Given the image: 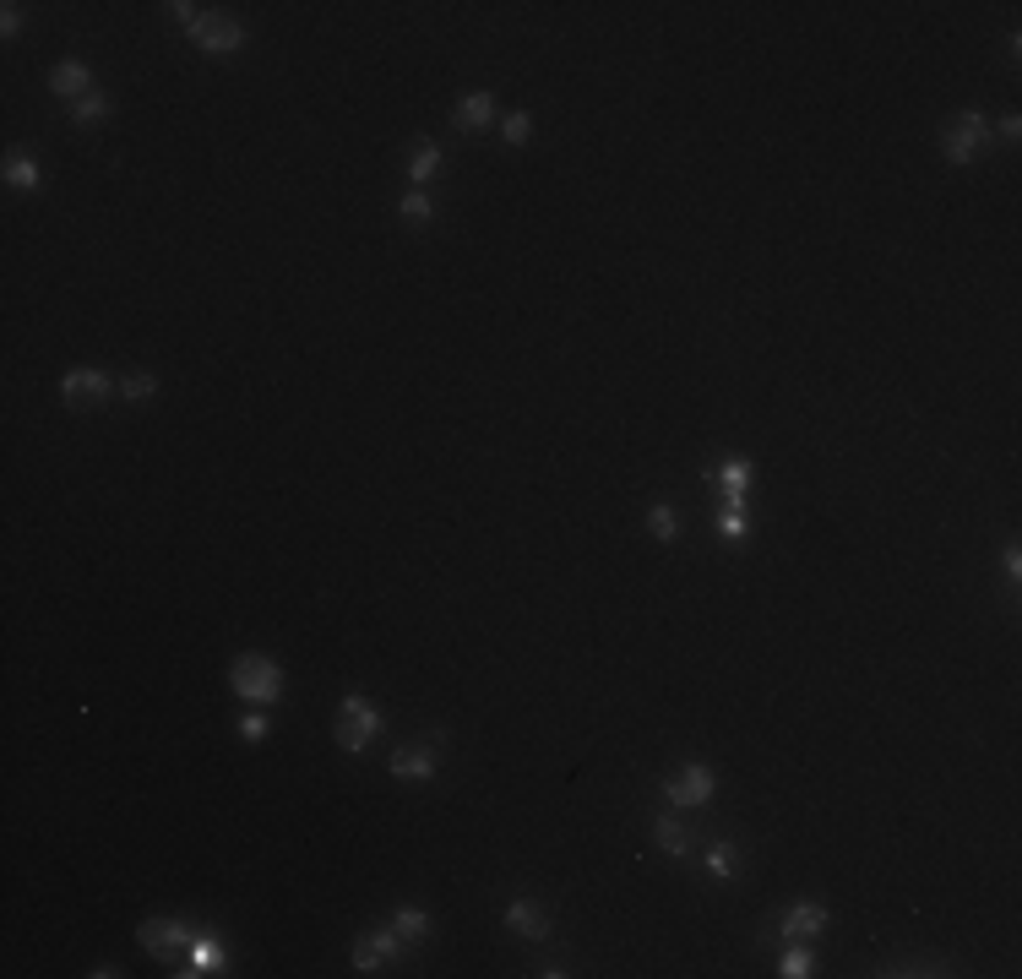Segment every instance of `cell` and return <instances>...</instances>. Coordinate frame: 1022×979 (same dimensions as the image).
Wrapping results in <instances>:
<instances>
[{
  "instance_id": "29",
  "label": "cell",
  "mask_w": 1022,
  "mask_h": 979,
  "mask_svg": "<svg viewBox=\"0 0 1022 979\" xmlns=\"http://www.w3.org/2000/svg\"><path fill=\"white\" fill-rule=\"evenodd\" d=\"M240 735L251 740V746H256V740H267V713H245L240 718Z\"/></svg>"
},
{
  "instance_id": "10",
  "label": "cell",
  "mask_w": 1022,
  "mask_h": 979,
  "mask_svg": "<svg viewBox=\"0 0 1022 979\" xmlns=\"http://www.w3.org/2000/svg\"><path fill=\"white\" fill-rule=\"evenodd\" d=\"M218 974H229V952H223V941L207 931V936L191 941V963L180 969V979H218Z\"/></svg>"
},
{
  "instance_id": "20",
  "label": "cell",
  "mask_w": 1022,
  "mask_h": 979,
  "mask_svg": "<svg viewBox=\"0 0 1022 979\" xmlns=\"http://www.w3.org/2000/svg\"><path fill=\"white\" fill-rule=\"evenodd\" d=\"M707 871H713V882H729V876L740 871V849H734L729 838H718V844L707 849Z\"/></svg>"
},
{
  "instance_id": "6",
  "label": "cell",
  "mask_w": 1022,
  "mask_h": 979,
  "mask_svg": "<svg viewBox=\"0 0 1022 979\" xmlns=\"http://www.w3.org/2000/svg\"><path fill=\"white\" fill-rule=\"evenodd\" d=\"M713 789H718L713 767H707V762H685L680 773L664 784V800L685 811V805H707V800H713Z\"/></svg>"
},
{
  "instance_id": "32",
  "label": "cell",
  "mask_w": 1022,
  "mask_h": 979,
  "mask_svg": "<svg viewBox=\"0 0 1022 979\" xmlns=\"http://www.w3.org/2000/svg\"><path fill=\"white\" fill-rule=\"evenodd\" d=\"M1001 136H1006V142H1017V136H1022V120L1006 115V120H1001Z\"/></svg>"
},
{
  "instance_id": "24",
  "label": "cell",
  "mask_w": 1022,
  "mask_h": 979,
  "mask_svg": "<svg viewBox=\"0 0 1022 979\" xmlns=\"http://www.w3.org/2000/svg\"><path fill=\"white\" fill-rule=\"evenodd\" d=\"M66 115L77 120V126H93V120H104V115H109V98H104V93L93 88V93H87V98H77V104H71Z\"/></svg>"
},
{
  "instance_id": "27",
  "label": "cell",
  "mask_w": 1022,
  "mask_h": 979,
  "mask_svg": "<svg viewBox=\"0 0 1022 979\" xmlns=\"http://www.w3.org/2000/svg\"><path fill=\"white\" fill-rule=\"evenodd\" d=\"M745 534H751V528H745V517L724 506V517H718V539H724V544H745Z\"/></svg>"
},
{
  "instance_id": "1",
  "label": "cell",
  "mask_w": 1022,
  "mask_h": 979,
  "mask_svg": "<svg viewBox=\"0 0 1022 979\" xmlns=\"http://www.w3.org/2000/svg\"><path fill=\"white\" fill-rule=\"evenodd\" d=\"M229 686L240 702H251V708H267V702L283 697V664L267 659V653H240V659L229 664Z\"/></svg>"
},
{
  "instance_id": "19",
  "label": "cell",
  "mask_w": 1022,
  "mask_h": 979,
  "mask_svg": "<svg viewBox=\"0 0 1022 979\" xmlns=\"http://www.w3.org/2000/svg\"><path fill=\"white\" fill-rule=\"evenodd\" d=\"M392 931L403 936V941H430L435 925H430L425 909H397V914H392Z\"/></svg>"
},
{
  "instance_id": "22",
  "label": "cell",
  "mask_w": 1022,
  "mask_h": 979,
  "mask_svg": "<svg viewBox=\"0 0 1022 979\" xmlns=\"http://www.w3.org/2000/svg\"><path fill=\"white\" fill-rule=\"evenodd\" d=\"M778 974L783 979H810V974H816V952H810V947H789L778 958Z\"/></svg>"
},
{
  "instance_id": "14",
  "label": "cell",
  "mask_w": 1022,
  "mask_h": 979,
  "mask_svg": "<svg viewBox=\"0 0 1022 979\" xmlns=\"http://www.w3.org/2000/svg\"><path fill=\"white\" fill-rule=\"evenodd\" d=\"M452 120H457V131H484V126L495 120V93H484V88H479V93H463V98H457V115H452Z\"/></svg>"
},
{
  "instance_id": "8",
  "label": "cell",
  "mask_w": 1022,
  "mask_h": 979,
  "mask_svg": "<svg viewBox=\"0 0 1022 979\" xmlns=\"http://www.w3.org/2000/svg\"><path fill=\"white\" fill-rule=\"evenodd\" d=\"M202 936L191 920H147V925H136V941H142L153 958H164V952H180V947H191V941Z\"/></svg>"
},
{
  "instance_id": "3",
  "label": "cell",
  "mask_w": 1022,
  "mask_h": 979,
  "mask_svg": "<svg viewBox=\"0 0 1022 979\" xmlns=\"http://www.w3.org/2000/svg\"><path fill=\"white\" fill-rule=\"evenodd\" d=\"M984 147H990V115H979V109H963L952 126H941L946 164H974Z\"/></svg>"
},
{
  "instance_id": "28",
  "label": "cell",
  "mask_w": 1022,
  "mask_h": 979,
  "mask_svg": "<svg viewBox=\"0 0 1022 979\" xmlns=\"http://www.w3.org/2000/svg\"><path fill=\"white\" fill-rule=\"evenodd\" d=\"M0 33H6V39H17V33H22V6H17V0L0 6Z\"/></svg>"
},
{
  "instance_id": "17",
  "label": "cell",
  "mask_w": 1022,
  "mask_h": 979,
  "mask_svg": "<svg viewBox=\"0 0 1022 979\" xmlns=\"http://www.w3.org/2000/svg\"><path fill=\"white\" fill-rule=\"evenodd\" d=\"M435 175H441V147H435V142H419L414 158H408V180H414V191H425Z\"/></svg>"
},
{
  "instance_id": "16",
  "label": "cell",
  "mask_w": 1022,
  "mask_h": 979,
  "mask_svg": "<svg viewBox=\"0 0 1022 979\" xmlns=\"http://www.w3.org/2000/svg\"><path fill=\"white\" fill-rule=\"evenodd\" d=\"M430 773H435V751L430 746L392 751V778H430Z\"/></svg>"
},
{
  "instance_id": "12",
  "label": "cell",
  "mask_w": 1022,
  "mask_h": 979,
  "mask_svg": "<svg viewBox=\"0 0 1022 979\" xmlns=\"http://www.w3.org/2000/svg\"><path fill=\"white\" fill-rule=\"evenodd\" d=\"M49 88H55L60 98H71V104H77V98L93 93V71H87L82 60H60V66L49 71Z\"/></svg>"
},
{
  "instance_id": "21",
  "label": "cell",
  "mask_w": 1022,
  "mask_h": 979,
  "mask_svg": "<svg viewBox=\"0 0 1022 979\" xmlns=\"http://www.w3.org/2000/svg\"><path fill=\"white\" fill-rule=\"evenodd\" d=\"M153 392H158L153 370H131V376H120V403H147Z\"/></svg>"
},
{
  "instance_id": "4",
  "label": "cell",
  "mask_w": 1022,
  "mask_h": 979,
  "mask_svg": "<svg viewBox=\"0 0 1022 979\" xmlns=\"http://www.w3.org/2000/svg\"><path fill=\"white\" fill-rule=\"evenodd\" d=\"M115 392H120V381L109 376V370H98V365H82V370H66V376H60V398H66L71 408L109 403Z\"/></svg>"
},
{
  "instance_id": "31",
  "label": "cell",
  "mask_w": 1022,
  "mask_h": 979,
  "mask_svg": "<svg viewBox=\"0 0 1022 979\" xmlns=\"http://www.w3.org/2000/svg\"><path fill=\"white\" fill-rule=\"evenodd\" d=\"M1006 577H1012V582L1022 577V550H1017V544H1012V550H1006Z\"/></svg>"
},
{
  "instance_id": "7",
  "label": "cell",
  "mask_w": 1022,
  "mask_h": 979,
  "mask_svg": "<svg viewBox=\"0 0 1022 979\" xmlns=\"http://www.w3.org/2000/svg\"><path fill=\"white\" fill-rule=\"evenodd\" d=\"M403 947H408V941L397 936L392 925H381V931H370V936L354 941V969L359 974H381V963H397V958H403Z\"/></svg>"
},
{
  "instance_id": "11",
  "label": "cell",
  "mask_w": 1022,
  "mask_h": 979,
  "mask_svg": "<svg viewBox=\"0 0 1022 979\" xmlns=\"http://www.w3.org/2000/svg\"><path fill=\"white\" fill-rule=\"evenodd\" d=\"M506 925L517 936H528V941H544L550 936V914H544V903H533V898H511L506 903Z\"/></svg>"
},
{
  "instance_id": "23",
  "label": "cell",
  "mask_w": 1022,
  "mask_h": 979,
  "mask_svg": "<svg viewBox=\"0 0 1022 979\" xmlns=\"http://www.w3.org/2000/svg\"><path fill=\"white\" fill-rule=\"evenodd\" d=\"M647 534H653L658 544H669V539H675V534H680V517H675V506H664V501H658L653 512H647Z\"/></svg>"
},
{
  "instance_id": "26",
  "label": "cell",
  "mask_w": 1022,
  "mask_h": 979,
  "mask_svg": "<svg viewBox=\"0 0 1022 979\" xmlns=\"http://www.w3.org/2000/svg\"><path fill=\"white\" fill-rule=\"evenodd\" d=\"M403 218H408V223H430V218H435L430 191H408V196H403Z\"/></svg>"
},
{
  "instance_id": "25",
  "label": "cell",
  "mask_w": 1022,
  "mask_h": 979,
  "mask_svg": "<svg viewBox=\"0 0 1022 979\" xmlns=\"http://www.w3.org/2000/svg\"><path fill=\"white\" fill-rule=\"evenodd\" d=\"M501 136H506L511 147H528V136H533V120L522 115V109H511V115L501 120Z\"/></svg>"
},
{
  "instance_id": "5",
  "label": "cell",
  "mask_w": 1022,
  "mask_h": 979,
  "mask_svg": "<svg viewBox=\"0 0 1022 979\" xmlns=\"http://www.w3.org/2000/svg\"><path fill=\"white\" fill-rule=\"evenodd\" d=\"M185 33L196 39V49H202V55H234V49L245 44V28H240L234 17H223V11H202V17H196Z\"/></svg>"
},
{
  "instance_id": "15",
  "label": "cell",
  "mask_w": 1022,
  "mask_h": 979,
  "mask_svg": "<svg viewBox=\"0 0 1022 979\" xmlns=\"http://www.w3.org/2000/svg\"><path fill=\"white\" fill-rule=\"evenodd\" d=\"M653 838H658V849H664L669 860H685V854H691V827H685L680 816H658Z\"/></svg>"
},
{
  "instance_id": "2",
  "label": "cell",
  "mask_w": 1022,
  "mask_h": 979,
  "mask_svg": "<svg viewBox=\"0 0 1022 979\" xmlns=\"http://www.w3.org/2000/svg\"><path fill=\"white\" fill-rule=\"evenodd\" d=\"M370 735H381V708L365 697V691H348L338 702V746L348 757H359V751L370 746Z\"/></svg>"
},
{
  "instance_id": "30",
  "label": "cell",
  "mask_w": 1022,
  "mask_h": 979,
  "mask_svg": "<svg viewBox=\"0 0 1022 979\" xmlns=\"http://www.w3.org/2000/svg\"><path fill=\"white\" fill-rule=\"evenodd\" d=\"M881 974H941L936 963H892V969H881Z\"/></svg>"
},
{
  "instance_id": "9",
  "label": "cell",
  "mask_w": 1022,
  "mask_h": 979,
  "mask_svg": "<svg viewBox=\"0 0 1022 979\" xmlns=\"http://www.w3.org/2000/svg\"><path fill=\"white\" fill-rule=\"evenodd\" d=\"M827 903H816V898H800V903H789L783 909V920H778V931L783 936H794V941H810V936H821L827 931Z\"/></svg>"
},
{
  "instance_id": "18",
  "label": "cell",
  "mask_w": 1022,
  "mask_h": 979,
  "mask_svg": "<svg viewBox=\"0 0 1022 979\" xmlns=\"http://www.w3.org/2000/svg\"><path fill=\"white\" fill-rule=\"evenodd\" d=\"M6 185L11 191H44V169L33 164L28 153H11L6 158Z\"/></svg>"
},
{
  "instance_id": "13",
  "label": "cell",
  "mask_w": 1022,
  "mask_h": 979,
  "mask_svg": "<svg viewBox=\"0 0 1022 979\" xmlns=\"http://www.w3.org/2000/svg\"><path fill=\"white\" fill-rule=\"evenodd\" d=\"M707 479H718V485H724V506H729V512H740V506H745V485H751V463H745V457H729V463L713 468Z\"/></svg>"
}]
</instances>
